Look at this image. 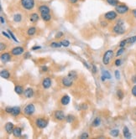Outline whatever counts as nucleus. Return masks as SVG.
I'll return each instance as SVG.
<instances>
[{
	"mask_svg": "<svg viewBox=\"0 0 136 139\" xmlns=\"http://www.w3.org/2000/svg\"><path fill=\"white\" fill-rule=\"evenodd\" d=\"M20 4L26 10H32L35 6V0H20Z\"/></svg>",
	"mask_w": 136,
	"mask_h": 139,
	"instance_id": "f257e3e1",
	"label": "nucleus"
},
{
	"mask_svg": "<svg viewBox=\"0 0 136 139\" xmlns=\"http://www.w3.org/2000/svg\"><path fill=\"white\" fill-rule=\"evenodd\" d=\"M113 56V50H108L105 53L103 54V63L105 66H108L109 65L110 61H111V59Z\"/></svg>",
	"mask_w": 136,
	"mask_h": 139,
	"instance_id": "f03ea898",
	"label": "nucleus"
},
{
	"mask_svg": "<svg viewBox=\"0 0 136 139\" xmlns=\"http://www.w3.org/2000/svg\"><path fill=\"white\" fill-rule=\"evenodd\" d=\"M115 11L118 13V14L124 15V14H128V13H129V8L124 3L118 4V6H116V7H115Z\"/></svg>",
	"mask_w": 136,
	"mask_h": 139,
	"instance_id": "7ed1b4c3",
	"label": "nucleus"
},
{
	"mask_svg": "<svg viewBox=\"0 0 136 139\" xmlns=\"http://www.w3.org/2000/svg\"><path fill=\"white\" fill-rule=\"evenodd\" d=\"M113 32L118 35H124V34L126 32V29H125V27H124V24H121L116 23V24L114 25L113 28Z\"/></svg>",
	"mask_w": 136,
	"mask_h": 139,
	"instance_id": "20e7f679",
	"label": "nucleus"
},
{
	"mask_svg": "<svg viewBox=\"0 0 136 139\" xmlns=\"http://www.w3.org/2000/svg\"><path fill=\"white\" fill-rule=\"evenodd\" d=\"M117 18H118V13L116 11H113V10L108 11L104 14V18L108 21H113L117 19Z\"/></svg>",
	"mask_w": 136,
	"mask_h": 139,
	"instance_id": "39448f33",
	"label": "nucleus"
},
{
	"mask_svg": "<svg viewBox=\"0 0 136 139\" xmlns=\"http://www.w3.org/2000/svg\"><path fill=\"white\" fill-rule=\"evenodd\" d=\"M23 111L26 116H32L35 111V107L34 106V104L30 103V104H28L24 107Z\"/></svg>",
	"mask_w": 136,
	"mask_h": 139,
	"instance_id": "423d86ee",
	"label": "nucleus"
},
{
	"mask_svg": "<svg viewBox=\"0 0 136 139\" xmlns=\"http://www.w3.org/2000/svg\"><path fill=\"white\" fill-rule=\"evenodd\" d=\"M35 125H36V127L38 128H40V129H44V128H45L47 127L48 122L43 118H38L35 120Z\"/></svg>",
	"mask_w": 136,
	"mask_h": 139,
	"instance_id": "0eeeda50",
	"label": "nucleus"
},
{
	"mask_svg": "<svg viewBox=\"0 0 136 139\" xmlns=\"http://www.w3.org/2000/svg\"><path fill=\"white\" fill-rule=\"evenodd\" d=\"M61 84H62L65 87H71V86L73 85V80L67 75V76H65L62 78V80H61Z\"/></svg>",
	"mask_w": 136,
	"mask_h": 139,
	"instance_id": "6e6552de",
	"label": "nucleus"
},
{
	"mask_svg": "<svg viewBox=\"0 0 136 139\" xmlns=\"http://www.w3.org/2000/svg\"><path fill=\"white\" fill-rule=\"evenodd\" d=\"M24 53V49L23 47H21V46L14 47V48H13L11 50V54L13 55H15V56L20 55V54H22Z\"/></svg>",
	"mask_w": 136,
	"mask_h": 139,
	"instance_id": "1a4fd4ad",
	"label": "nucleus"
},
{
	"mask_svg": "<svg viewBox=\"0 0 136 139\" xmlns=\"http://www.w3.org/2000/svg\"><path fill=\"white\" fill-rule=\"evenodd\" d=\"M54 117H55V118L56 120H58V121H63V120L66 119V116H65L64 111H61V110H58V111H55Z\"/></svg>",
	"mask_w": 136,
	"mask_h": 139,
	"instance_id": "9d476101",
	"label": "nucleus"
},
{
	"mask_svg": "<svg viewBox=\"0 0 136 139\" xmlns=\"http://www.w3.org/2000/svg\"><path fill=\"white\" fill-rule=\"evenodd\" d=\"M51 79L50 77H45V79L42 81V87L44 89H49V88L51 86Z\"/></svg>",
	"mask_w": 136,
	"mask_h": 139,
	"instance_id": "9b49d317",
	"label": "nucleus"
},
{
	"mask_svg": "<svg viewBox=\"0 0 136 139\" xmlns=\"http://www.w3.org/2000/svg\"><path fill=\"white\" fill-rule=\"evenodd\" d=\"M4 129H5V131H6V132H7L8 134L13 133V131H14V123H12V122H7V123L5 124Z\"/></svg>",
	"mask_w": 136,
	"mask_h": 139,
	"instance_id": "f8f14e48",
	"label": "nucleus"
},
{
	"mask_svg": "<svg viewBox=\"0 0 136 139\" xmlns=\"http://www.w3.org/2000/svg\"><path fill=\"white\" fill-rule=\"evenodd\" d=\"M123 135L127 139H130L132 138V134H131V132L127 126H124V127H123Z\"/></svg>",
	"mask_w": 136,
	"mask_h": 139,
	"instance_id": "ddd939ff",
	"label": "nucleus"
},
{
	"mask_svg": "<svg viewBox=\"0 0 136 139\" xmlns=\"http://www.w3.org/2000/svg\"><path fill=\"white\" fill-rule=\"evenodd\" d=\"M70 101H71V98H70V96L68 95H64L61 98V103L62 106H67L70 103Z\"/></svg>",
	"mask_w": 136,
	"mask_h": 139,
	"instance_id": "4468645a",
	"label": "nucleus"
},
{
	"mask_svg": "<svg viewBox=\"0 0 136 139\" xmlns=\"http://www.w3.org/2000/svg\"><path fill=\"white\" fill-rule=\"evenodd\" d=\"M24 95L26 98H31L34 96V90L30 87L26 88L24 91Z\"/></svg>",
	"mask_w": 136,
	"mask_h": 139,
	"instance_id": "2eb2a0df",
	"label": "nucleus"
},
{
	"mask_svg": "<svg viewBox=\"0 0 136 139\" xmlns=\"http://www.w3.org/2000/svg\"><path fill=\"white\" fill-rule=\"evenodd\" d=\"M39 12L40 14H50V9L48 6L46 5H41L39 7Z\"/></svg>",
	"mask_w": 136,
	"mask_h": 139,
	"instance_id": "dca6fc26",
	"label": "nucleus"
},
{
	"mask_svg": "<svg viewBox=\"0 0 136 139\" xmlns=\"http://www.w3.org/2000/svg\"><path fill=\"white\" fill-rule=\"evenodd\" d=\"M0 75H1V77L3 78V79L8 80V79H9V77H10V72L6 69L2 70L1 72H0Z\"/></svg>",
	"mask_w": 136,
	"mask_h": 139,
	"instance_id": "f3484780",
	"label": "nucleus"
},
{
	"mask_svg": "<svg viewBox=\"0 0 136 139\" xmlns=\"http://www.w3.org/2000/svg\"><path fill=\"white\" fill-rule=\"evenodd\" d=\"M11 60V55H10L9 53H3L1 54V60L2 62L6 63L8 62L9 60Z\"/></svg>",
	"mask_w": 136,
	"mask_h": 139,
	"instance_id": "a211bd4d",
	"label": "nucleus"
},
{
	"mask_svg": "<svg viewBox=\"0 0 136 139\" xmlns=\"http://www.w3.org/2000/svg\"><path fill=\"white\" fill-rule=\"evenodd\" d=\"M13 135L15 138H20L22 136V129L20 127H14V131H13Z\"/></svg>",
	"mask_w": 136,
	"mask_h": 139,
	"instance_id": "6ab92c4d",
	"label": "nucleus"
},
{
	"mask_svg": "<svg viewBox=\"0 0 136 139\" xmlns=\"http://www.w3.org/2000/svg\"><path fill=\"white\" fill-rule=\"evenodd\" d=\"M20 112H21V109L20 106H14L13 107L11 115L13 117H17V116H19L20 114Z\"/></svg>",
	"mask_w": 136,
	"mask_h": 139,
	"instance_id": "aec40b11",
	"label": "nucleus"
},
{
	"mask_svg": "<svg viewBox=\"0 0 136 139\" xmlns=\"http://www.w3.org/2000/svg\"><path fill=\"white\" fill-rule=\"evenodd\" d=\"M40 17L38 15V14H36V13H33V14H31L30 15H29V21H30L31 23H36L38 20H39Z\"/></svg>",
	"mask_w": 136,
	"mask_h": 139,
	"instance_id": "412c9836",
	"label": "nucleus"
},
{
	"mask_svg": "<svg viewBox=\"0 0 136 139\" xmlns=\"http://www.w3.org/2000/svg\"><path fill=\"white\" fill-rule=\"evenodd\" d=\"M14 91H15L16 94L18 95H21L24 93V88H23V86H15V87H14Z\"/></svg>",
	"mask_w": 136,
	"mask_h": 139,
	"instance_id": "4be33fe9",
	"label": "nucleus"
},
{
	"mask_svg": "<svg viewBox=\"0 0 136 139\" xmlns=\"http://www.w3.org/2000/svg\"><path fill=\"white\" fill-rule=\"evenodd\" d=\"M40 17H41L42 19L44 21H45V22H48V21H50L51 19V15H50V14H40Z\"/></svg>",
	"mask_w": 136,
	"mask_h": 139,
	"instance_id": "5701e85b",
	"label": "nucleus"
},
{
	"mask_svg": "<svg viewBox=\"0 0 136 139\" xmlns=\"http://www.w3.org/2000/svg\"><path fill=\"white\" fill-rule=\"evenodd\" d=\"M100 124H101V118L100 117H96V118L93 120L92 126L93 127H97L100 126Z\"/></svg>",
	"mask_w": 136,
	"mask_h": 139,
	"instance_id": "b1692460",
	"label": "nucleus"
},
{
	"mask_svg": "<svg viewBox=\"0 0 136 139\" xmlns=\"http://www.w3.org/2000/svg\"><path fill=\"white\" fill-rule=\"evenodd\" d=\"M110 136H112L113 138H118L119 136V130L118 129H112L109 132Z\"/></svg>",
	"mask_w": 136,
	"mask_h": 139,
	"instance_id": "393cba45",
	"label": "nucleus"
},
{
	"mask_svg": "<svg viewBox=\"0 0 136 139\" xmlns=\"http://www.w3.org/2000/svg\"><path fill=\"white\" fill-rule=\"evenodd\" d=\"M22 15H21L20 14H15L14 16H13V19H14V22L16 23H20L21 22V20H22Z\"/></svg>",
	"mask_w": 136,
	"mask_h": 139,
	"instance_id": "a878e982",
	"label": "nucleus"
},
{
	"mask_svg": "<svg viewBox=\"0 0 136 139\" xmlns=\"http://www.w3.org/2000/svg\"><path fill=\"white\" fill-rule=\"evenodd\" d=\"M36 34V28L35 27H30V28L28 29L27 30V35H29V36H33Z\"/></svg>",
	"mask_w": 136,
	"mask_h": 139,
	"instance_id": "bb28decb",
	"label": "nucleus"
},
{
	"mask_svg": "<svg viewBox=\"0 0 136 139\" xmlns=\"http://www.w3.org/2000/svg\"><path fill=\"white\" fill-rule=\"evenodd\" d=\"M106 2L108 3V4L113 6V7H116L119 4V1L118 0H106Z\"/></svg>",
	"mask_w": 136,
	"mask_h": 139,
	"instance_id": "cd10ccee",
	"label": "nucleus"
},
{
	"mask_svg": "<svg viewBox=\"0 0 136 139\" xmlns=\"http://www.w3.org/2000/svg\"><path fill=\"white\" fill-rule=\"evenodd\" d=\"M75 119H76L75 116H73L71 114H69L66 117V121H67L68 123H72L74 121H75Z\"/></svg>",
	"mask_w": 136,
	"mask_h": 139,
	"instance_id": "c85d7f7f",
	"label": "nucleus"
},
{
	"mask_svg": "<svg viewBox=\"0 0 136 139\" xmlns=\"http://www.w3.org/2000/svg\"><path fill=\"white\" fill-rule=\"evenodd\" d=\"M116 95H117V97L119 101H122L124 97V91H123L122 90H118L116 92Z\"/></svg>",
	"mask_w": 136,
	"mask_h": 139,
	"instance_id": "c756f323",
	"label": "nucleus"
},
{
	"mask_svg": "<svg viewBox=\"0 0 136 139\" xmlns=\"http://www.w3.org/2000/svg\"><path fill=\"white\" fill-rule=\"evenodd\" d=\"M50 46L51 48H61V46H62V45L60 43H58V42H52V43H50Z\"/></svg>",
	"mask_w": 136,
	"mask_h": 139,
	"instance_id": "7c9ffc66",
	"label": "nucleus"
},
{
	"mask_svg": "<svg viewBox=\"0 0 136 139\" xmlns=\"http://www.w3.org/2000/svg\"><path fill=\"white\" fill-rule=\"evenodd\" d=\"M102 75H104V76L107 78L108 80H109V79H111V78H112L111 74L109 73V71H108V70H103V74H102Z\"/></svg>",
	"mask_w": 136,
	"mask_h": 139,
	"instance_id": "2f4dec72",
	"label": "nucleus"
},
{
	"mask_svg": "<svg viewBox=\"0 0 136 139\" xmlns=\"http://www.w3.org/2000/svg\"><path fill=\"white\" fill-rule=\"evenodd\" d=\"M7 32H8V34H9L10 37H11V39H13V40H14V42H16V43H18V42H19V40H18V39H16L15 35H14V34H13V32H12V31L10 30V29H8V30H7Z\"/></svg>",
	"mask_w": 136,
	"mask_h": 139,
	"instance_id": "473e14b6",
	"label": "nucleus"
},
{
	"mask_svg": "<svg viewBox=\"0 0 136 139\" xmlns=\"http://www.w3.org/2000/svg\"><path fill=\"white\" fill-rule=\"evenodd\" d=\"M127 42H128V44H134L136 42V35L135 36H131L127 39Z\"/></svg>",
	"mask_w": 136,
	"mask_h": 139,
	"instance_id": "72a5a7b5",
	"label": "nucleus"
},
{
	"mask_svg": "<svg viewBox=\"0 0 136 139\" xmlns=\"http://www.w3.org/2000/svg\"><path fill=\"white\" fill-rule=\"evenodd\" d=\"M124 51H125V48H120V49H118L116 53V57H118V56L122 55V54L124 53Z\"/></svg>",
	"mask_w": 136,
	"mask_h": 139,
	"instance_id": "f704fd0d",
	"label": "nucleus"
},
{
	"mask_svg": "<svg viewBox=\"0 0 136 139\" xmlns=\"http://www.w3.org/2000/svg\"><path fill=\"white\" fill-rule=\"evenodd\" d=\"M68 76L71 78L72 80H75L77 77V75H76V71H71V72H69V74H68Z\"/></svg>",
	"mask_w": 136,
	"mask_h": 139,
	"instance_id": "c9c22d12",
	"label": "nucleus"
},
{
	"mask_svg": "<svg viewBox=\"0 0 136 139\" xmlns=\"http://www.w3.org/2000/svg\"><path fill=\"white\" fill-rule=\"evenodd\" d=\"M61 44L62 45L63 47H68V46L71 45L70 41L67 40V39H63V40H61Z\"/></svg>",
	"mask_w": 136,
	"mask_h": 139,
	"instance_id": "e433bc0d",
	"label": "nucleus"
},
{
	"mask_svg": "<svg viewBox=\"0 0 136 139\" xmlns=\"http://www.w3.org/2000/svg\"><path fill=\"white\" fill-rule=\"evenodd\" d=\"M127 44H128V42H127V39H123V40H121L118 45H119L120 48H124Z\"/></svg>",
	"mask_w": 136,
	"mask_h": 139,
	"instance_id": "4c0bfd02",
	"label": "nucleus"
},
{
	"mask_svg": "<svg viewBox=\"0 0 136 139\" xmlns=\"http://www.w3.org/2000/svg\"><path fill=\"white\" fill-rule=\"evenodd\" d=\"M114 75H115V78L117 80H120L121 75H120V71L118 70H116L114 71Z\"/></svg>",
	"mask_w": 136,
	"mask_h": 139,
	"instance_id": "58836bf2",
	"label": "nucleus"
},
{
	"mask_svg": "<svg viewBox=\"0 0 136 139\" xmlns=\"http://www.w3.org/2000/svg\"><path fill=\"white\" fill-rule=\"evenodd\" d=\"M131 94L133 95L135 97H136V84L134 85V86L132 87V89H131Z\"/></svg>",
	"mask_w": 136,
	"mask_h": 139,
	"instance_id": "ea45409f",
	"label": "nucleus"
},
{
	"mask_svg": "<svg viewBox=\"0 0 136 139\" xmlns=\"http://www.w3.org/2000/svg\"><path fill=\"white\" fill-rule=\"evenodd\" d=\"M88 137H89V135H88V132H82L80 136V138L81 139H85V138H88Z\"/></svg>",
	"mask_w": 136,
	"mask_h": 139,
	"instance_id": "a19ab883",
	"label": "nucleus"
},
{
	"mask_svg": "<svg viewBox=\"0 0 136 139\" xmlns=\"http://www.w3.org/2000/svg\"><path fill=\"white\" fill-rule=\"evenodd\" d=\"M6 48H7V45H6V44H4L2 42L1 44H0V50L1 51H3V50H6Z\"/></svg>",
	"mask_w": 136,
	"mask_h": 139,
	"instance_id": "79ce46f5",
	"label": "nucleus"
},
{
	"mask_svg": "<svg viewBox=\"0 0 136 139\" xmlns=\"http://www.w3.org/2000/svg\"><path fill=\"white\" fill-rule=\"evenodd\" d=\"M121 64H122V60H121L120 59H117L115 61H114V65H115L116 66H120Z\"/></svg>",
	"mask_w": 136,
	"mask_h": 139,
	"instance_id": "37998d69",
	"label": "nucleus"
},
{
	"mask_svg": "<svg viewBox=\"0 0 136 139\" xmlns=\"http://www.w3.org/2000/svg\"><path fill=\"white\" fill-rule=\"evenodd\" d=\"M12 110H13V107H11V106H7V107H5V112H6V113L11 114Z\"/></svg>",
	"mask_w": 136,
	"mask_h": 139,
	"instance_id": "c03bdc74",
	"label": "nucleus"
},
{
	"mask_svg": "<svg viewBox=\"0 0 136 139\" xmlns=\"http://www.w3.org/2000/svg\"><path fill=\"white\" fill-rule=\"evenodd\" d=\"M97 71V66H95V65H92V72L93 74H96Z\"/></svg>",
	"mask_w": 136,
	"mask_h": 139,
	"instance_id": "a18cd8bd",
	"label": "nucleus"
},
{
	"mask_svg": "<svg viewBox=\"0 0 136 139\" xmlns=\"http://www.w3.org/2000/svg\"><path fill=\"white\" fill-rule=\"evenodd\" d=\"M2 35H4V36H5L6 38H7V39H11V37H10V35H9V34L8 33H6L5 31H2Z\"/></svg>",
	"mask_w": 136,
	"mask_h": 139,
	"instance_id": "49530a36",
	"label": "nucleus"
},
{
	"mask_svg": "<svg viewBox=\"0 0 136 139\" xmlns=\"http://www.w3.org/2000/svg\"><path fill=\"white\" fill-rule=\"evenodd\" d=\"M62 36H63V33L60 31V32H58V33L56 34V36H55V38H56V39H59V38H61Z\"/></svg>",
	"mask_w": 136,
	"mask_h": 139,
	"instance_id": "de8ad7c7",
	"label": "nucleus"
},
{
	"mask_svg": "<svg viewBox=\"0 0 136 139\" xmlns=\"http://www.w3.org/2000/svg\"><path fill=\"white\" fill-rule=\"evenodd\" d=\"M101 26L102 27H107L108 26V22H106V21H101Z\"/></svg>",
	"mask_w": 136,
	"mask_h": 139,
	"instance_id": "09e8293b",
	"label": "nucleus"
},
{
	"mask_svg": "<svg viewBox=\"0 0 136 139\" xmlns=\"http://www.w3.org/2000/svg\"><path fill=\"white\" fill-rule=\"evenodd\" d=\"M81 108H82V110H87V109H88V105L87 104H82L81 105Z\"/></svg>",
	"mask_w": 136,
	"mask_h": 139,
	"instance_id": "8fccbe9b",
	"label": "nucleus"
},
{
	"mask_svg": "<svg viewBox=\"0 0 136 139\" xmlns=\"http://www.w3.org/2000/svg\"><path fill=\"white\" fill-rule=\"evenodd\" d=\"M131 81H132V82L134 84H136V75H134L132 78H131Z\"/></svg>",
	"mask_w": 136,
	"mask_h": 139,
	"instance_id": "3c124183",
	"label": "nucleus"
},
{
	"mask_svg": "<svg viewBox=\"0 0 136 139\" xmlns=\"http://www.w3.org/2000/svg\"><path fill=\"white\" fill-rule=\"evenodd\" d=\"M30 53L29 52H26V53L24 54V58L25 59H29V58H30Z\"/></svg>",
	"mask_w": 136,
	"mask_h": 139,
	"instance_id": "603ef678",
	"label": "nucleus"
},
{
	"mask_svg": "<svg viewBox=\"0 0 136 139\" xmlns=\"http://www.w3.org/2000/svg\"><path fill=\"white\" fill-rule=\"evenodd\" d=\"M40 49H41V47H40V46L35 45V46H33L31 50H40Z\"/></svg>",
	"mask_w": 136,
	"mask_h": 139,
	"instance_id": "864d4df0",
	"label": "nucleus"
},
{
	"mask_svg": "<svg viewBox=\"0 0 136 139\" xmlns=\"http://www.w3.org/2000/svg\"><path fill=\"white\" fill-rule=\"evenodd\" d=\"M47 70H48L47 66H42L41 67V71H42V72H46Z\"/></svg>",
	"mask_w": 136,
	"mask_h": 139,
	"instance_id": "5fc2aeb1",
	"label": "nucleus"
},
{
	"mask_svg": "<svg viewBox=\"0 0 136 139\" xmlns=\"http://www.w3.org/2000/svg\"><path fill=\"white\" fill-rule=\"evenodd\" d=\"M82 63H83V65H84V66L86 67L87 69H90V66H89V65L88 64V63H87L86 61H82Z\"/></svg>",
	"mask_w": 136,
	"mask_h": 139,
	"instance_id": "6e6d98bb",
	"label": "nucleus"
},
{
	"mask_svg": "<svg viewBox=\"0 0 136 139\" xmlns=\"http://www.w3.org/2000/svg\"><path fill=\"white\" fill-rule=\"evenodd\" d=\"M0 20H1V24H5V19H4V18L3 16L0 17Z\"/></svg>",
	"mask_w": 136,
	"mask_h": 139,
	"instance_id": "4d7b16f0",
	"label": "nucleus"
},
{
	"mask_svg": "<svg viewBox=\"0 0 136 139\" xmlns=\"http://www.w3.org/2000/svg\"><path fill=\"white\" fill-rule=\"evenodd\" d=\"M132 14H133V16L136 18V9H133L132 10Z\"/></svg>",
	"mask_w": 136,
	"mask_h": 139,
	"instance_id": "13d9d810",
	"label": "nucleus"
},
{
	"mask_svg": "<svg viewBox=\"0 0 136 139\" xmlns=\"http://www.w3.org/2000/svg\"><path fill=\"white\" fill-rule=\"evenodd\" d=\"M106 79H107V78H106L105 76H104V75H102V76H101V81H103V82H104V81H106Z\"/></svg>",
	"mask_w": 136,
	"mask_h": 139,
	"instance_id": "bf43d9fd",
	"label": "nucleus"
},
{
	"mask_svg": "<svg viewBox=\"0 0 136 139\" xmlns=\"http://www.w3.org/2000/svg\"><path fill=\"white\" fill-rule=\"evenodd\" d=\"M68 1H69L71 3H76L78 0H68Z\"/></svg>",
	"mask_w": 136,
	"mask_h": 139,
	"instance_id": "052dcab7",
	"label": "nucleus"
}]
</instances>
